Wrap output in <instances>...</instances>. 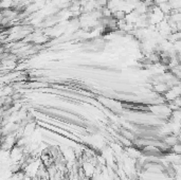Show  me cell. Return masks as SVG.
<instances>
[{
	"mask_svg": "<svg viewBox=\"0 0 181 180\" xmlns=\"http://www.w3.org/2000/svg\"><path fill=\"white\" fill-rule=\"evenodd\" d=\"M153 89L156 93L163 95L164 93L169 89V86L167 85L166 83H163V82L155 83V84H153Z\"/></svg>",
	"mask_w": 181,
	"mask_h": 180,
	"instance_id": "6da1fadb",
	"label": "cell"
},
{
	"mask_svg": "<svg viewBox=\"0 0 181 180\" xmlns=\"http://www.w3.org/2000/svg\"><path fill=\"white\" fill-rule=\"evenodd\" d=\"M163 96H164L165 100H166L167 103H169V102H174L175 100H177L178 98H180V96L178 95L177 93L172 89V88H169V89L163 95Z\"/></svg>",
	"mask_w": 181,
	"mask_h": 180,
	"instance_id": "7a4b0ae2",
	"label": "cell"
},
{
	"mask_svg": "<svg viewBox=\"0 0 181 180\" xmlns=\"http://www.w3.org/2000/svg\"><path fill=\"white\" fill-rule=\"evenodd\" d=\"M48 84L43 82H28L26 84V88H30V89H40V88L47 87Z\"/></svg>",
	"mask_w": 181,
	"mask_h": 180,
	"instance_id": "3957f363",
	"label": "cell"
},
{
	"mask_svg": "<svg viewBox=\"0 0 181 180\" xmlns=\"http://www.w3.org/2000/svg\"><path fill=\"white\" fill-rule=\"evenodd\" d=\"M158 7H160V10H161L162 13H163L164 15H169L170 13H172L173 10H174V9H173V7H172V4H170L169 1L163 2V3H160Z\"/></svg>",
	"mask_w": 181,
	"mask_h": 180,
	"instance_id": "277c9868",
	"label": "cell"
},
{
	"mask_svg": "<svg viewBox=\"0 0 181 180\" xmlns=\"http://www.w3.org/2000/svg\"><path fill=\"white\" fill-rule=\"evenodd\" d=\"M1 9L7 10V9H13L14 6V0H1Z\"/></svg>",
	"mask_w": 181,
	"mask_h": 180,
	"instance_id": "5b68a950",
	"label": "cell"
},
{
	"mask_svg": "<svg viewBox=\"0 0 181 180\" xmlns=\"http://www.w3.org/2000/svg\"><path fill=\"white\" fill-rule=\"evenodd\" d=\"M125 17H126V13H125L124 11H117V12L114 13V19H117L118 21H119V20L125 19Z\"/></svg>",
	"mask_w": 181,
	"mask_h": 180,
	"instance_id": "8992f818",
	"label": "cell"
}]
</instances>
